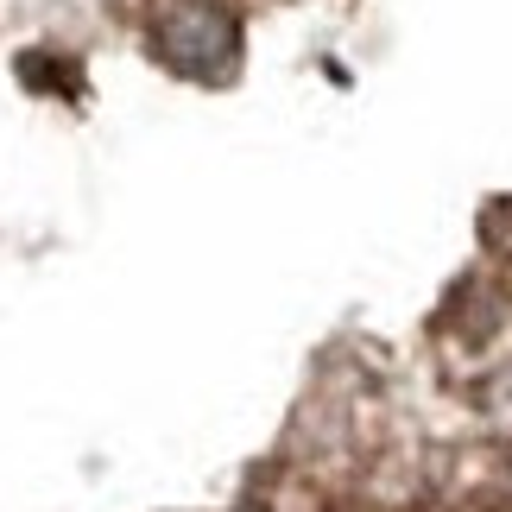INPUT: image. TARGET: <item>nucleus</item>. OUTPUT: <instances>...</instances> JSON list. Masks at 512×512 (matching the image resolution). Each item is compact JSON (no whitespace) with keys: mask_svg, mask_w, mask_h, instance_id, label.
I'll return each mask as SVG.
<instances>
[{"mask_svg":"<svg viewBox=\"0 0 512 512\" xmlns=\"http://www.w3.org/2000/svg\"><path fill=\"white\" fill-rule=\"evenodd\" d=\"M146 51L159 70L184 76V83H234L247 57V32L228 0H159L146 19Z\"/></svg>","mask_w":512,"mask_h":512,"instance_id":"nucleus-1","label":"nucleus"},{"mask_svg":"<svg viewBox=\"0 0 512 512\" xmlns=\"http://www.w3.org/2000/svg\"><path fill=\"white\" fill-rule=\"evenodd\" d=\"M481 247L512 266V196H494V203L481 209Z\"/></svg>","mask_w":512,"mask_h":512,"instance_id":"nucleus-2","label":"nucleus"}]
</instances>
